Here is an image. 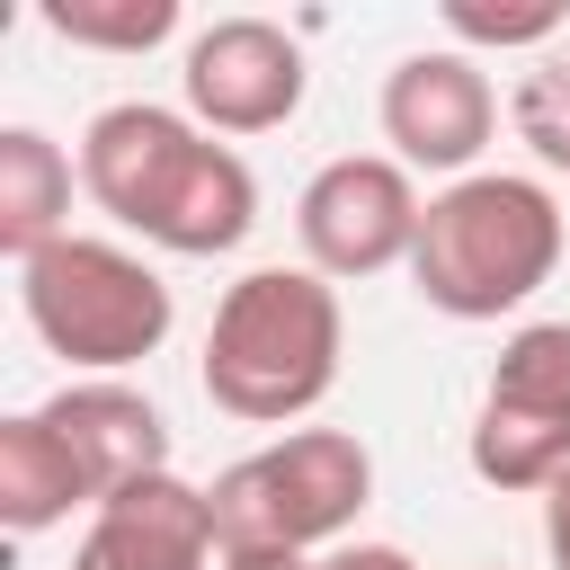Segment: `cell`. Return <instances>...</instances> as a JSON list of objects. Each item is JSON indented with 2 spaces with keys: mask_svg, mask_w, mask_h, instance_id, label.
Wrapping results in <instances>:
<instances>
[{
  "mask_svg": "<svg viewBox=\"0 0 570 570\" xmlns=\"http://www.w3.org/2000/svg\"><path fill=\"white\" fill-rule=\"evenodd\" d=\"M89 508H98V490L71 463V445L53 436V419L45 410L0 419V525L9 534H53V525H71Z\"/></svg>",
  "mask_w": 570,
  "mask_h": 570,
  "instance_id": "7c38bea8",
  "label": "cell"
},
{
  "mask_svg": "<svg viewBox=\"0 0 570 570\" xmlns=\"http://www.w3.org/2000/svg\"><path fill=\"white\" fill-rule=\"evenodd\" d=\"M543 561H552V570H570V472L543 490Z\"/></svg>",
  "mask_w": 570,
  "mask_h": 570,
  "instance_id": "e0dca14e",
  "label": "cell"
},
{
  "mask_svg": "<svg viewBox=\"0 0 570 570\" xmlns=\"http://www.w3.org/2000/svg\"><path fill=\"white\" fill-rule=\"evenodd\" d=\"M445 27H454L463 53H552V36H561V0H525V9L445 0Z\"/></svg>",
  "mask_w": 570,
  "mask_h": 570,
  "instance_id": "2e32d148",
  "label": "cell"
},
{
  "mask_svg": "<svg viewBox=\"0 0 570 570\" xmlns=\"http://www.w3.org/2000/svg\"><path fill=\"white\" fill-rule=\"evenodd\" d=\"M71 187H80V160L45 125H0V249L18 267L71 232Z\"/></svg>",
  "mask_w": 570,
  "mask_h": 570,
  "instance_id": "4fadbf2b",
  "label": "cell"
},
{
  "mask_svg": "<svg viewBox=\"0 0 570 570\" xmlns=\"http://www.w3.org/2000/svg\"><path fill=\"white\" fill-rule=\"evenodd\" d=\"M374 125L392 142V160L419 178H472L490 134H499V89L481 71V53L463 45H428V53H401L383 71V98H374Z\"/></svg>",
  "mask_w": 570,
  "mask_h": 570,
  "instance_id": "ba28073f",
  "label": "cell"
},
{
  "mask_svg": "<svg viewBox=\"0 0 570 570\" xmlns=\"http://www.w3.org/2000/svg\"><path fill=\"white\" fill-rule=\"evenodd\" d=\"M187 116L214 134V142H240V134H276L303 116V45L276 27V18H214L187 36Z\"/></svg>",
  "mask_w": 570,
  "mask_h": 570,
  "instance_id": "9c48e42d",
  "label": "cell"
},
{
  "mask_svg": "<svg viewBox=\"0 0 570 570\" xmlns=\"http://www.w3.org/2000/svg\"><path fill=\"white\" fill-rule=\"evenodd\" d=\"M45 419H53V436L71 445V463L89 472L98 499L169 472V419H160L151 392H134L125 374H71V383L45 401Z\"/></svg>",
  "mask_w": 570,
  "mask_h": 570,
  "instance_id": "8fae6325",
  "label": "cell"
},
{
  "mask_svg": "<svg viewBox=\"0 0 570 570\" xmlns=\"http://www.w3.org/2000/svg\"><path fill=\"white\" fill-rule=\"evenodd\" d=\"M18 312L71 374H134L178 321L160 267L107 232H62L53 249H36L18 267Z\"/></svg>",
  "mask_w": 570,
  "mask_h": 570,
  "instance_id": "5b68a950",
  "label": "cell"
},
{
  "mask_svg": "<svg viewBox=\"0 0 570 570\" xmlns=\"http://www.w3.org/2000/svg\"><path fill=\"white\" fill-rule=\"evenodd\" d=\"M223 534H214V499L187 472H151L116 499L89 508L71 570H214Z\"/></svg>",
  "mask_w": 570,
  "mask_h": 570,
  "instance_id": "30bf717a",
  "label": "cell"
},
{
  "mask_svg": "<svg viewBox=\"0 0 570 570\" xmlns=\"http://www.w3.org/2000/svg\"><path fill=\"white\" fill-rule=\"evenodd\" d=\"M463 463H472V481L534 490V499L570 472V321H517L499 338Z\"/></svg>",
  "mask_w": 570,
  "mask_h": 570,
  "instance_id": "8992f818",
  "label": "cell"
},
{
  "mask_svg": "<svg viewBox=\"0 0 570 570\" xmlns=\"http://www.w3.org/2000/svg\"><path fill=\"white\" fill-rule=\"evenodd\" d=\"M508 134H517L552 178H570V53H561V45L517 71V89H508Z\"/></svg>",
  "mask_w": 570,
  "mask_h": 570,
  "instance_id": "9a60e30c",
  "label": "cell"
},
{
  "mask_svg": "<svg viewBox=\"0 0 570 570\" xmlns=\"http://www.w3.org/2000/svg\"><path fill=\"white\" fill-rule=\"evenodd\" d=\"M80 196L169 258H223L258 223V178L187 107L116 98L80 125Z\"/></svg>",
  "mask_w": 570,
  "mask_h": 570,
  "instance_id": "6da1fadb",
  "label": "cell"
},
{
  "mask_svg": "<svg viewBox=\"0 0 570 570\" xmlns=\"http://www.w3.org/2000/svg\"><path fill=\"white\" fill-rule=\"evenodd\" d=\"M36 18L80 53H151L178 36V0H36Z\"/></svg>",
  "mask_w": 570,
  "mask_h": 570,
  "instance_id": "5bb4252c",
  "label": "cell"
},
{
  "mask_svg": "<svg viewBox=\"0 0 570 570\" xmlns=\"http://www.w3.org/2000/svg\"><path fill=\"white\" fill-rule=\"evenodd\" d=\"M214 570H321L312 552H223Z\"/></svg>",
  "mask_w": 570,
  "mask_h": 570,
  "instance_id": "d6986e66",
  "label": "cell"
},
{
  "mask_svg": "<svg viewBox=\"0 0 570 570\" xmlns=\"http://www.w3.org/2000/svg\"><path fill=\"white\" fill-rule=\"evenodd\" d=\"M419 178L392 160V151H338L303 178L294 196V240H303V267L330 276V285H356V276H383V267H410L419 249Z\"/></svg>",
  "mask_w": 570,
  "mask_h": 570,
  "instance_id": "52a82bcc",
  "label": "cell"
},
{
  "mask_svg": "<svg viewBox=\"0 0 570 570\" xmlns=\"http://www.w3.org/2000/svg\"><path fill=\"white\" fill-rule=\"evenodd\" d=\"M321 570H419L401 543H338V552H321Z\"/></svg>",
  "mask_w": 570,
  "mask_h": 570,
  "instance_id": "ac0fdd59",
  "label": "cell"
},
{
  "mask_svg": "<svg viewBox=\"0 0 570 570\" xmlns=\"http://www.w3.org/2000/svg\"><path fill=\"white\" fill-rule=\"evenodd\" d=\"M338 356H347L338 285L294 258V267H249L240 285H223V303L205 321L196 383H205V401L223 419L285 436V428H303L330 401Z\"/></svg>",
  "mask_w": 570,
  "mask_h": 570,
  "instance_id": "7a4b0ae2",
  "label": "cell"
},
{
  "mask_svg": "<svg viewBox=\"0 0 570 570\" xmlns=\"http://www.w3.org/2000/svg\"><path fill=\"white\" fill-rule=\"evenodd\" d=\"M223 552H338L374 499V454L356 428H285L205 481Z\"/></svg>",
  "mask_w": 570,
  "mask_h": 570,
  "instance_id": "277c9868",
  "label": "cell"
},
{
  "mask_svg": "<svg viewBox=\"0 0 570 570\" xmlns=\"http://www.w3.org/2000/svg\"><path fill=\"white\" fill-rule=\"evenodd\" d=\"M561 240H570V223H561V196L543 178L472 169V178L428 196L419 249H410V285L445 321H508L552 285Z\"/></svg>",
  "mask_w": 570,
  "mask_h": 570,
  "instance_id": "3957f363",
  "label": "cell"
}]
</instances>
